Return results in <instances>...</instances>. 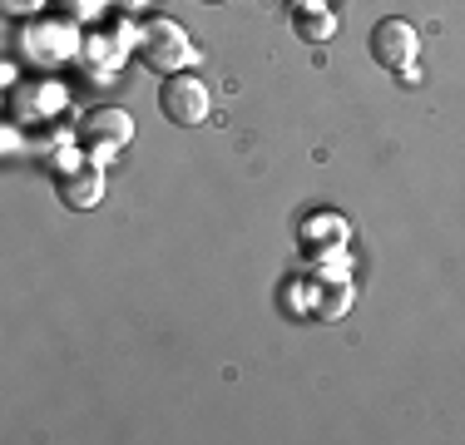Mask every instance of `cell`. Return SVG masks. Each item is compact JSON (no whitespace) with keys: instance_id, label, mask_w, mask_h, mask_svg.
<instances>
[{"instance_id":"1","label":"cell","mask_w":465,"mask_h":445,"mask_svg":"<svg viewBox=\"0 0 465 445\" xmlns=\"http://www.w3.org/2000/svg\"><path fill=\"white\" fill-rule=\"evenodd\" d=\"M134 50H139V60L149 64V70H159V74H179L193 64V44H188V30L179 25V20H169V15H153V20H143V25L134 30Z\"/></svg>"},{"instance_id":"2","label":"cell","mask_w":465,"mask_h":445,"mask_svg":"<svg viewBox=\"0 0 465 445\" xmlns=\"http://www.w3.org/2000/svg\"><path fill=\"white\" fill-rule=\"evenodd\" d=\"M416 54H420V35H416L411 20L386 15L371 25V60L381 70H396L401 84H416Z\"/></svg>"},{"instance_id":"3","label":"cell","mask_w":465,"mask_h":445,"mask_svg":"<svg viewBox=\"0 0 465 445\" xmlns=\"http://www.w3.org/2000/svg\"><path fill=\"white\" fill-rule=\"evenodd\" d=\"M54 193H60L64 208L84 213L104 198V163L90 159V153H64V163H54Z\"/></svg>"},{"instance_id":"4","label":"cell","mask_w":465,"mask_h":445,"mask_svg":"<svg viewBox=\"0 0 465 445\" xmlns=\"http://www.w3.org/2000/svg\"><path fill=\"white\" fill-rule=\"evenodd\" d=\"M208 109H213V94H208V84L198 80V74H163V84H159V114L169 119V124H179V129H193V124H203L208 119Z\"/></svg>"},{"instance_id":"5","label":"cell","mask_w":465,"mask_h":445,"mask_svg":"<svg viewBox=\"0 0 465 445\" xmlns=\"http://www.w3.org/2000/svg\"><path fill=\"white\" fill-rule=\"evenodd\" d=\"M129 139H134V119H129L124 109H94V114H84L80 129H74V143L99 163H109Z\"/></svg>"},{"instance_id":"6","label":"cell","mask_w":465,"mask_h":445,"mask_svg":"<svg viewBox=\"0 0 465 445\" xmlns=\"http://www.w3.org/2000/svg\"><path fill=\"white\" fill-rule=\"evenodd\" d=\"M292 30L302 40H331V30H337V15L322 5H312V10H292Z\"/></svg>"},{"instance_id":"7","label":"cell","mask_w":465,"mask_h":445,"mask_svg":"<svg viewBox=\"0 0 465 445\" xmlns=\"http://www.w3.org/2000/svg\"><path fill=\"white\" fill-rule=\"evenodd\" d=\"M114 5H119V10H143L149 0H114Z\"/></svg>"},{"instance_id":"8","label":"cell","mask_w":465,"mask_h":445,"mask_svg":"<svg viewBox=\"0 0 465 445\" xmlns=\"http://www.w3.org/2000/svg\"><path fill=\"white\" fill-rule=\"evenodd\" d=\"M292 10H312V5H322V0H287Z\"/></svg>"},{"instance_id":"9","label":"cell","mask_w":465,"mask_h":445,"mask_svg":"<svg viewBox=\"0 0 465 445\" xmlns=\"http://www.w3.org/2000/svg\"><path fill=\"white\" fill-rule=\"evenodd\" d=\"M10 10H25V5H35V0H5Z\"/></svg>"},{"instance_id":"10","label":"cell","mask_w":465,"mask_h":445,"mask_svg":"<svg viewBox=\"0 0 465 445\" xmlns=\"http://www.w3.org/2000/svg\"><path fill=\"white\" fill-rule=\"evenodd\" d=\"M203 5H223V0H203Z\"/></svg>"}]
</instances>
